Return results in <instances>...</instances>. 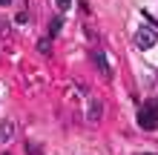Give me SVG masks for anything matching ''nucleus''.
I'll use <instances>...</instances> for the list:
<instances>
[{"mask_svg": "<svg viewBox=\"0 0 158 155\" xmlns=\"http://www.w3.org/2000/svg\"><path fill=\"white\" fill-rule=\"evenodd\" d=\"M101 109H104V106H101V101H92V104H89V121H92V124L101 118Z\"/></svg>", "mask_w": 158, "mask_h": 155, "instance_id": "6", "label": "nucleus"}, {"mask_svg": "<svg viewBox=\"0 0 158 155\" xmlns=\"http://www.w3.org/2000/svg\"><path fill=\"white\" fill-rule=\"evenodd\" d=\"M138 126L141 129H158V98L144 101L138 109Z\"/></svg>", "mask_w": 158, "mask_h": 155, "instance_id": "1", "label": "nucleus"}, {"mask_svg": "<svg viewBox=\"0 0 158 155\" xmlns=\"http://www.w3.org/2000/svg\"><path fill=\"white\" fill-rule=\"evenodd\" d=\"M12 138H15V124L0 121V141H12Z\"/></svg>", "mask_w": 158, "mask_h": 155, "instance_id": "4", "label": "nucleus"}, {"mask_svg": "<svg viewBox=\"0 0 158 155\" xmlns=\"http://www.w3.org/2000/svg\"><path fill=\"white\" fill-rule=\"evenodd\" d=\"M58 3V12H69L72 9V0H55Z\"/></svg>", "mask_w": 158, "mask_h": 155, "instance_id": "8", "label": "nucleus"}, {"mask_svg": "<svg viewBox=\"0 0 158 155\" xmlns=\"http://www.w3.org/2000/svg\"><path fill=\"white\" fill-rule=\"evenodd\" d=\"M26 20H29L26 14H17V17H15V23H17V26H26Z\"/></svg>", "mask_w": 158, "mask_h": 155, "instance_id": "9", "label": "nucleus"}, {"mask_svg": "<svg viewBox=\"0 0 158 155\" xmlns=\"http://www.w3.org/2000/svg\"><path fill=\"white\" fill-rule=\"evenodd\" d=\"M155 40H158V35H155L152 26H141V29L135 32V46L141 49V52H150L155 46Z\"/></svg>", "mask_w": 158, "mask_h": 155, "instance_id": "2", "label": "nucleus"}, {"mask_svg": "<svg viewBox=\"0 0 158 155\" xmlns=\"http://www.w3.org/2000/svg\"><path fill=\"white\" fill-rule=\"evenodd\" d=\"M6 6H12V0H0V9H6Z\"/></svg>", "mask_w": 158, "mask_h": 155, "instance_id": "11", "label": "nucleus"}, {"mask_svg": "<svg viewBox=\"0 0 158 155\" xmlns=\"http://www.w3.org/2000/svg\"><path fill=\"white\" fill-rule=\"evenodd\" d=\"M49 49H52V43H49V38H43V40H38V52H43V55H46Z\"/></svg>", "mask_w": 158, "mask_h": 155, "instance_id": "7", "label": "nucleus"}, {"mask_svg": "<svg viewBox=\"0 0 158 155\" xmlns=\"http://www.w3.org/2000/svg\"><path fill=\"white\" fill-rule=\"evenodd\" d=\"M6 32H9V23L3 20V23H0V35H6Z\"/></svg>", "mask_w": 158, "mask_h": 155, "instance_id": "10", "label": "nucleus"}, {"mask_svg": "<svg viewBox=\"0 0 158 155\" xmlns=\"http://www.w3.org/2000/svg\"><path fill=\"white\" fill-rule=\"evenodd\" d=\"M150 155H152V152H150Z\"/></svg>", "mask_w": 158, "mask_h": 155, "instance_id": "12", "label": "nucleus"}, {"mask_svg": "<svg viewBox=\"0 0 158 155\" xmlns=\"http://www.w3.org/2000/svg\"><path fill=\"white\" fill-rule=\"evenodd\" d=\"M60 26H63V17H60V14H55L52 20H49V38H52V35H58V32H60Z\"/></svg>", "mask_w": 158, "mask_h": 155, "instance_id": "5", "label": "nucleus"}, {"mask_svg": "<svg viewBox=\"0 0 158 155\" xmlns=\"http://www.w3.org/2000/svg\"><path fill=\"white\" fill-rule=\"evenodd\" d=\"M95 63H98V72H101V75H104V78H112V69H109V60H106V55L104 52H95Z\"/></svg>", "mask_w": 158, "mask_h": 155, "instance_id": "3", "label": "nucleus"}]
</instances>
